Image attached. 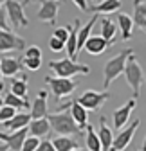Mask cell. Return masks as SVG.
<instances>
[{
	"label": "cell",
	"instance_id": "6da1fadb",
	"mask_svg": "<svg viewBox=\"0 0 146 151\" xmlns=\"http://www.w3.org/2000/svg\"><path fill=\"white\" fill-rule=\"evenodd\" d=\"M51 129H54L58 135H81V129L78 128L76 121L72 119L70 111H67V108H63L58 113H49L47 115Z\"/></svg>",
	"mask_w": 146,
	"mask_h": 151
},
{
	"label": "cell",
	"instance_id": "7a4b0ae2",
	"mask_svg": "<svg viewBox=\"0 0 146 151\" xmlns=\"http://www.w3.org/2000/svg\"><path fill=\"white\" fill-rule=\"evenodd\" d=\"M134 54L132 49H124L121 50L117 56H114L112 60H108L105 68H103V86L105 90L112 85L114 79H117L121 74H124V67H126V60H128V56Z\"/></svg>",
	"mask_w": 146,
	"mask_h": 151
},
{
	"label": "cell",
	"instance_id": "3957f363",
	"mask_svg": "<svg viewBox=\"0 0 146 151\" xmlns=\"http://www.w3.org/2000/svg\"><path fill=\"white\" fill-rule=\"evenodd\" d=\"M49 68L56 74V78H74V76H88L90 74V67L88 65H81L78 61H72L70 58H63V60H54L49 63Z\"/></svg>",
	"mask_w": 146,
	"mask_h": 151
},
{
	"label": "cell",
	"instance_id": "277c9868",
	"mask_svg": "<svg viewBox=\"0 0 146 151\" xmlns=\"http://www.w3.org/2000/svg\"><path fill=\"white\" fill-rule=\"evenodd\" d=\"M124 78H126V83L130 85L132 92H134V99L139 97L141 93V86L144 83V72L135 58V54H130L128 60H126V67H124Z\"/></svg>",
	"mask_w": 146,
	"mask_h": 151
},
{
	"label": "cell",
	"instance_id": "5b68a950",
	"mask_svg": "<svg viewBox=\"0 0 146 151\" xmlns=\"http://www.w3.org/2000/svg\"><path fill=\"white\" fill-rule=\"evenodd\" d=\"M45 83L51 86V92H52V96L56 97V101L60 103L63 97L70 96L72 92L76 90V81H72L69 78H56V76H47L45 78Z\"/></svg>",
	"mask_w": 146,
	"mask_h": 151
},
{
	"label": "cell",
	"instance_id": "8992f818",
	"mask_svg": "<svg viewBox=\"0 0 146 151\" xmlns=\"http://www.w3.org/2000/svg\"><path fill=\"white\" fill-rule=\"evenodd\" d=\"M108 99V92H98V90H85L81 96L76 99L87 111H96L99 110Z\"/></svg>",
	"mask_w": 146,
	"mask_h": 151
},
{
	"label": "cell",
	"instance_id": "52a82bcc",
	"mask_svg": "<svg viewBox=\"0 0 146 151\" xmlns=\"http://www.w3.org/2000/svg\"><path fill=\"white\" fill-rule=\"evenodd\" d=\"M6 13H7V20H9L11 27L18 29V27H27L29 25V20L25 16L22 2H18V0H7L6 2Z\"/></svg>",
	"mask_w": 146,
	"mask_h": 151
},
{
	"label": "cell",
	"instance_id": "ba28073f",
	"mask_svg": "<svg viewBox=\"0 0 146 151\" xmlns=\"http://www.w3.org/2000/svg\"><path fill=\"white\" fill-rule=\"evenodd\" d=\"M25 40L11 31L0 29V52H13V50H24Z\"/></svg>",
	"mask_w": 146,
	"mask_h": 151
},
{
	"label": "cell",
	"instance_id": "9c48e42d",
	"mask_svg": "<svg viewBox=\"0 0 146 151\" xmlns=\"http://www.w3.org/2000/svg\"><path fill=\"white\" fill-rule=\"evenodd\" d=\"M139 126H141V121H139V119H135L128 128H124L121 133H117V137H114V144H112L110 151H123V149L128 147Z\"/></svg>",
	"mask_w": 146,
	"mask_h": 151
},
{
	"label": "cell",
	"instance_id": "30bf717a",
	"mask_svg": "<svg viewBox=\"0 0 146 151\" xmlns=\"http://www.w3.org/2000/svg\"><path fill=\"white\" fill-rule=\"evenodd\" d=\"M27 137H29V129H27V128L18 129V131H13V133L0 131V140H4V144H6L7 149H11V151H20Z\"/></svg>",
	"mask_w": 146,
	"mask_h": 151
},
{
	"label": "cell",
	"instance_id": "8fae6325",
	"mask_svg": "<svg viewBox=\"0 0 146 151\" xmlns=\"http://www.w3.org/2000/svg\"><path fill=\"white\" fill-rule=\"evenodd\" d=\"M60 2H61V0H42V2H40L42 6H40V11H38V18L42 22L54 24V22H56V16H58Z\"/></svg>",
	"mask_w": 146,
	"mask_h": 151
},
{
	"label": "cell",
	"instance_id": "7c38bea8",
	"mask_svg": "<svg viewBox=\"0 0 146 151\" xmlns=\"http://www.w3.org/2000/svg\"><path fill=\"white\" fill-rule=\"evenodd\" d=\"M63 108H69V111H70V115H72V119L76 121V124H78V128L83 131L85 128H87V119H88V111L74 99V101H70V103H67V104H61V110Z\"/></svg>",
	"mask_w": 146,
	"mask_h": 151
},
{
	"label": "cell",
	"instance_id": "4fadbf2b",
	"mask_svg": "<svg viewBox=\"0 0 146 151\" xmlns=\"http://www.w3.org/2000/svg\"><path fill=\"white\" fill-rule=\"evenodd\" d=\"M137 106V99H130V101H126L121 108H117L116 111H114V126L117 128V129H121L126 122H128V119H130V113H132V110Z\"/></svg>",
	"mask_w": 146,
	"mask_h": 151
},
{
	"label": "cell",
	"instance_id": "5bb4252c",
	"mask_svg": "<svg viewBox=\"0 0 146 151\" xmlns=\"http://www.w3.org/2000/svg\"><path fill=\"white\" fill-rule=\"evenodd\" d=\"M47 92L45 90H40L38 96H36L33 106H31V119H43L49 115V110H47Z\"/></svg>",
	"mask_w": 146,
	"mask_h": 151
},
{
	"label": "cell",
	"instance_id": "9a60e30c",
	"mask_svg": "<svg viewBox=\"0 0 146 151\" xmlns=\"http://www.w3.org/2000/svg\"><path fill=\"white\" fill-rule=\"evenodd\" d=\"M114 42H108V40H105L103 36H90L88 40H87V43H85V50L90 54V56H99V54H103L108 47H110Z\"/></svg>",
	"mask_w": 146,
	"mask_h": 151
},
{
	"label": "cell",
	"instance_id": "2e32d148",
	"mask_svg": "<svg viewBox=\"0 0 146 151\" xmlns=\"http://www.w3.org/2000/svg\"><path fill=\"white\" fill-rule=\"evenodd\" d=\"M29 137H36V139H43L49 135L51 131V124H49V119L43 117V119H31L29 126Z\"/></svg>",
	"mask_w": 146,
	"mask_h": 151
},
{
	"label": "cell",
	"instance_id": "e0dca14e",
	"mask_svg": "<svg viewBox=\"0 0 146 151\" xmlns=\"http://www.w3.org/2000/svg\"><path fill=\"white\" fill-rule=\"evenodd\" d=\"M98 137H99V140H101V151H110V147H112V144H114V133H112V129L106 126V117H105V115L99 117Z\"/></svg>",
	"mask_w": 146,
	"mask_h": 151
},
{
	"label": "cell",
	"instance_id": "ac0fdd59",
	"mask_svg": "<svg viewBox=\"0 0 146 151\" xmlns=\"http://www.w3.org/2000/svg\"><path fill=\"white\" fill-rule=\"evenodd\" d=\"M80 20H74V27H70V32H69V40L65 43V49H67V54L72 61H76L78 58V31H80Z\"/></svg>",
	"mask_w": 146,
	"mask_h": 151
},
{
	"label": "cell",
	"instance_id": "d6986e66",
	"mask_svg": "<svg viewBox=\"0 0 146 151\" xmlns=\"http://www.w3.org/2000/svg\"><path fill=\"white\" fill-rule=\"evenodd\" d=\"M0 68H2V76L13 78L14 74H18L22 70V61L18 58H13V56H2V60H0Z\"/></svg>",
	"mask_w": 146,
	"mask_h": 151
},
{
	"label": "cell",
	"instance_id": "ffe728a7",
	"mask_svg": "<svg viewBox=\"0 0 146 151\" xmlns=\"http://www.w3.org/2000/svg\"><path fill=\"white\" fill-rule=\"evenodd\" d=\"M29 122H31V113H16L13 119H9L7 122H4V129L7 131V133H13V131L27 128Z\"/></svg>",
	"mask_w": 146,
	"mask_h": 151
},
{
	"label": "cell",
	"instance_id": "44dd1931",
	"mask_svg": "<svg viewBox=\"0 0 146 151\" xmlns=\"http://www.w3.org/2000/svg\"><path fill=\"white\" fill-rule=\"evenodd\" d=\"M99 20V16L94 13L92 14V18L83 25V27H80V31H78V52L85 47V43H87V40L90 38V32H92V29H94V25H96V22Z\"/></svg>",
	"mask_w": 146,
	"mask_h": 151
},
{
	"label": "cell",
	"instance_id": "7402d4cb",
	"mask_svg": "<svg viewBox=\"0 0 146 151\" xmlns=\"http://www.w3.org/2000/svg\"><path fill=\"white\" fill-rule=\"evenodd\" d=\"M117 27L121 29L123 40H130L134 32V18L124 13H117Z\"/></svg>",
	"mask_w": 146,
	"mask_h": 151
},
{
	"label": "cell",
	"instance_id": "603a6c76",
	"mask_svg": "<svg viewBox=\"0 0 146 151\" xmlns=\"http://www.w3.org/2000/svg\"><path fill=\"white\" fill-rule=\"evenodd\" d=\"M119 9H121V0H103V2H99L98 6H94L88 11H94L96 14H99V13L108 14V13H117Z\"/></svg>",
	"mask_w": 146,
	"mask_h": 151
},
{
	"label": "cell",
	"instance_id": "cb8c5ba5",
	"mask_svg": "<svg viewBox=\"0 0 146 151\" xmlns=\"http://www.w3.org/2000/svg\"><path fill=\"white\" fill-rule=\"evenodd\" d=\"M51 142H52V146H54L56 151H72V149L78 147V142L72 137H67V135H58L56 139H52Z\"/></svg>",
	"mask_w": 146,
	"mask_h": 151
},
{
	"label": "cell",
	"instance_id": "d4e9b609",
	"mask_svg": "<svg viewBox=\"0 0 146 151\" xmlns=\"http://www.w3.org/2000/svg\"><path fill=\"white\" fill-rule=\"evenodd\" d=\"M27 78L25 76H20V78H13L11 79V93H14L16 97H27Z\"/></svg>",
	"mask_w": 146,
	"mask_h": 151
},
{
	"label": "cell",
	"instance_id": "484cf974",
	"mask_svg": "<svg viewBox=\"0 0 146 151\" xmlns=\"http://www.w3.org/2000/svg\"><path fill=\"white\" fill-rule=\"evenodd\" d=\"M146 22V0H134V25L139 29Z\"/></svg>",
	"mask_w": 146,
	"mask_h": 151
},
{
	"label": "cell",
	"instance_id": "4316f807",
	"mask_svg": "<svg viewBox=\"0 0 146 151\" xmlns=\"http://www.w3.org/2000/svg\"><path fill=\"white\" fill-rule=\"evenodd\" d=\"M87 135H85V142H87V147L88 151H101V140L98 137V131L94 129V126L87 124Z\"/></svg>",
	"mask_w": 146,
	"mask_h": 151
},
{
	"label": "cell",
	"instance_id": "83f0119b",
	"mask_svg": "<svg viewBox=\"0 0 146 151\" xmlns=\"http://www.w3.org/2000/svg\"><path fill=\"white\" fill-rule=\"evenodd\" d=\"M99 27H101V36L105 38V40H108V42H114V36H116L117 25H116L112 20H108V18H103Z\"/></svg>",
	"mask_w": 146,
	"mask_h": 151
},
{
	"label": "cell",
	"instance_id": "f1b7e54d",
	"mask_svg": "<svg viewBox=\"0 0 146 151\" xmlns=\"http://www.w3.org/2000/svg\"><path fill=\"white\" fill-rule=\"evenodd\" d=\"M4 104L6 106H11L14 110H22V108H29V103L27 99H22V97H16L14 93H7V96H4Z\"/></svg>",
	"mask_w": 146,
	"mask_h": 151
},
{
	"label": "cell",
	"instance_id": "f546056e",
	"mask_svg": "<svg viewBox=\"0 0 146 151\" xmlns=\"http://www.w3.org/2000/svg\"><path fill=\"white\" fill-rule=\"evenodd\" d=\"M16 113H18V111H16L14 108H11V106H6V104H4L2 108H0V122H2V124H4V122H7L9 119H13V117L16 115Z\"/></svg>",
	"mask_w": 146,
	"mask_h": 151
},
{
	"label": "cell",
	"instance_id": "4dcf8cb0",
	"mask_svg": "<svg viewBox=\"0 0 146 151\" xmlns=\"http://www.w3.org/2000/svg\"><path fill=\"white\" fill-rule=\"evenodd\" d=\"M40 142L42 140L36 139V137H27L20 151H36V149H38V146H40Z\"/></svg>",
	"mask_w": 146,
	"mask_h": 151
},
{
	"label": "cell",
	"instance_id": "1f68e13d",
	"mask_svg": "<svg viewBox=\"0 0 146 151\" xmlns=\"http://www.w3.org/2000/svg\"><path fill=\"white\" fill-rule=\"evenodd\" d=\"M69 32H70V27H56V29H54V32H52V36L58 38L60 42L67 43V40H69Z\"/></svg>",
	"mask_w": 146,
	"mask_h": 151
},
{
	"label": "cell",
	"instance_id": "d6a6232c",
	"mask_svg": "<svg viewBox=\"0 0 146 151\" xmlns=\"http://www.w3.org/2000/svg\"><path fill=\"white\" fill-rule=\"evenodd\" d=\"M24 65L29 70H40L42 67V58H24Z\"/></svg>",
	"mask_w": 146,
	"mask_h": 151
},
{
	"label": "cell",
	"instance_id": "836d02e7",
	"mask_svg": "<svg viewBox=\"0 0 146 151\" xmlns=\"http://www.w3.org/2000/svg\"><path fill=\"white\" fill-rule=\"evenodd\" d=\"M49 49L52 50V52H61L63 49H65V43L63 42H60L58 40V38H51V40H49Z\"/></svg>",
	"mask_w": 146,
	"mask_h": 151
},
{
	"label": "cell",
	"instance_id": "e575fe53",
	"mask_svg": "<svg viewBox=\"0 0 146 151\" xmlns=\"http://www.w3.org/2000/svg\"><path fill=\"white\" fill-rule=\"evenodd\" d=\"M24 58H42V49H40V47H36V45L27 47Z\"/></svg>",
	"mask_w": 146,
	"mask_h": 151
},
{
	"label": "cell",
	"instance_id": "d590c367",
	"mask_svg": "<svg viewBox=\"0 0 146 151\" xmlns=\"http://www.w3.org/2000/svg\"><path fill=\"white\" fill-rule=\"evenodd\" d=\"M0 29H2V31H11L9 20H7V13L2 7H0Z\"/></svg>",
	"mask_w": 146,
	"mask_h": 151
},
{
	"label": "cell",
	"instance_id": "8d00e7d4",
	"mask_svg": "<svg viewBox=\"0 0 146 151\" xmlns=\"http://www.w3.org/2000/svg\"><path fill=\"white\" fill-rule=\"evenodd\" d=\"M36 151H56V149H54V146H52L51 140H42Z\"/></svg>",
	"mask_w": 146,
	"mask_h": 151
},
{
	"label": "cell",
	"instance_id": "74e56055",
	"mask_svg": "<svg viewBox=\"0 0 146 151\" xmlns=\"http://www.w3.org/2000/svg\"><path fill=\"white\" fill-rule=\"evenodd\" d=\"M74 2V6H78L81 11H85V13H88V6H87V0H72Z\"/></svg>",
	"mask_w": 146,
	"mask_h": 151
},
{
	"label": "cell",
	"instance_id": "f35d334b",
	"mask_svg": "<svg viewBox=\"0 0 146 151\" xmlns=\"http://www.w3.org/2000/svg\"><path fill=\"white\" fill-rule=\"evenodd\" d=\"M0 60H2V54H0ZM4 76H2V68H0V90H4Z\"/></svg>",
	"mask_w": 146,
	"mask_h": 151
},
{
	"label": "cell",
	"instance_id": "ab89813d",
	"mask_svg": "<svg viewBox=\"0 0 146 151\" xmlns=\"http://www.w3.org/2000/svg\"><path fill=\"white\" fill-rule=\"evenodd\" d=\"M33 2H42V0H24L22 6H29V4H33Z\"/></svg>",
	"mask_w": 146,
	"mask_h": 151
},
{
	"label": "cell",
	"instance_id": "60d3db41",
	"mask_svg": "<svg viewBox=\"0 0 146 151\" xmlns=\"http://www.w3.org/2000/svg\"><path fill=\"white\" fill-rule=\"evenodd\" d=\"M0 151H7V146L6 144H0Z\"/></svg>",
	"mask_w": 146,
	"mask_h": 151
},
{
	"label": "cell",
	"instance_id": "b9f144b4",
	"mask_svg": "<svg viewBox=\"0 0 146 151\" xmlns=\"http://www.w3.org/2000/svg\"><path fill=\"white\" fill-rule=\"evenodd\" d=\"M142 151H146V137H144V140H142Z\"/></svg>",
	"mask_w": 146,
	"mask_h": 151
},
{
	"label": "cell",
	"instance_id": "7bdbcfd3",
	"mask_svg": "<svg viewBox=\"0 0 146 151\" xmlns=\"http://www.w3.org/2000/svg\"><path fill=\"white\" fill-rule=\"evenodd\" d=\"M2 106H4V97L0 96V108H2Z\"/></svg>",
	"mask_w": 146,
	"mask_h": 151
},
{
	"label": "cell",
	"instance_id": "ee69618b",
	"mask_svg": "<svg viewBox=\"0 0 146 151\" xmlns=\"http://www.w3.org/2000/svg\"><path fill=\"white\" fill-rule=\"evenodd\" d=\"M141 31H144V32H146V22H144V25L141 27Z\"/></svg>",
	"mask_w": 146,
	"mask_h": 151
},
{
	"label": "cell",
	"instance_id": "f6af8a7d",
	"mask_svg": "<svg viewBox=\"0 0 146 151\" xmlns=\"http://www.w3.org/2000/svg\"><path fill=\"white\" fill-rule=\"evenodd\" d=\"M7 2V0H0V7H2V4H6Z\"/></svg>",
	"mask_w": 146,
	"mask_h": 151
},
{
	"label": "cell",
	"instance_id": "bcb514c9",
	"mask_svg": "<svg viewBox=\"0 0 146 151\" xmlns=\"http://www.w3.org/2000/svg\"><path fill=\"white\" fill-rule=\"evenodd\" d=\"M72 151H85V149H81V147H76V149H72Z\"/></svg>",
	"mask_w": 146,
	"mask_h": 151
},
{
	"label": "cell",
	"instance_id": "7dc6e473",
	"mask_svg": "<svg viewBox=\"0 0 146 151\" xmlns=\"http://www.w3.org/2000/svg\"><path fill=\"white\" fill-rule=\"evenodd\" d=\"M144 81H146V74H144Z\"/></svg>",
	"mask_w": 146,
	"mask_h": 151
},
{
	"label": "cell",
	"instance_id": "c3c4849f",
	"mask_svg": "<svg viewBox=\"0 0 146 151\" xmlns=\"http://www.w3.org/2000/svg\"><path fill=\"white\" fill-rule=\"evenodd\" d=\"M101 2H103V0H101Z\"/></svg>",
	"mask_w": 146,
	"mask_h": 151
}]
</instances>
